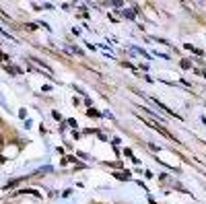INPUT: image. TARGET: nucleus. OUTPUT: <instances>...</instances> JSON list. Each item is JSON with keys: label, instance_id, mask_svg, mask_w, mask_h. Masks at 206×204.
<instances>
[{"label": "nucleus", "instance_id": "f03ea898", "mask_svg": "<svg viewBox=\"0 0 206 204\" xmlns=\"http://www.w3.org/2000/svg\"><path fill=\"white\" fill-rule=\"evenodd\" d=\"M117 179H128V177H130V173H128V171H124V173H117Z\"/></svg>", "mask_w": 206, "mask_h": 204}, {"label": "nucleus", "instance_id": "f257e3e1", "mask_svg": "<svg viewBox=\"0 0 206 204\" xmlns=\"http://www.w3.org/2000/svg\"><path fill=\"white\" fill-rule=\"evenodd\" d=\"M87 116H89V118H103L97 109H91V107H89V114H87Z\"/></svg>", "mask_w": 206, "mask_h": 204}, {"label": "nucleus", "instance_id": "20e7f679", "mask_svg": "<svg viewBox=\"0 0 206 204\" xmlns=\"http://www.w3.org/2000/svg\"><path fill=\"white\" fill-rule=\"evenodd\" d=\"M109 165V167H124V163H117V161H111V163H105Z\"/></svg>", "mask_w": 206, "mask_h": 204}, {"label": "nucleus", "instance_id": "7ed1b4c3", "mask_svg": "<svg viewBox=\"0 0 206 204\" xmlns=\"http://www.w3.org/2000/svg\"><path fill=\"white\" fill-rule=\"evenodd\" d=\"M190 66H192V62H190V60H181V68H185V70H188Z\"/></svg>", "mask_w": 206, "mask_h": 204}, {"label": "nucleus", "instance_id": "39448f33", "mask_svg": "<svg viewBox=\"0 0 206 204\" xmlns=\"http://www.w3.org/2000/svg\"><path fill=\"white\" fill-rule=\"evenodd\" d=\"M2 144H4V140H2V136H0V146H2Z\"/></svg>", "mask_w": 206, "mask_h": 204}]
</instances>
